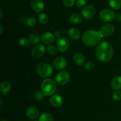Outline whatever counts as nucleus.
Instances as JSON below:
<instances>
[{"label":"nucleus","instance_id":"obj_21","mask_svg":"<svg viewBox=\"0 0 121 121\" xmlns=\"http://www.w3.org/2000/svg\"><path fill=\"white\" fill-rule=\"evenodd\" d=\"M70 20L73 24H79L82 22V17L80 14L78 13H74L70 16Z\"/></svg>","mask_w":121,"mask_h":121},{"label":"nucleus","instance_id":"obj_14","mask_svg":"<svg viewBox=\"0 0 121 121\" xmlns=\"http://www.w3.org/2000/svg\"><path fill=\"white\" fill-rule=\"evenodd\" d=\"M50 103L51 105L54 107H60L63 104V99L60 95H53L50 99Z\"/></svg>","mask_w":121,"mask_h":121},{"label":"nucleus","instance_id":"obj_25","mask_svg":"<svg viewBox=\"0 0 121 121\" xmlns=\"http://www.w3.org/2000/svg\"><path fill=\"white\" fill-rule=\"evenodd\" d=\"M37 19L34 17H29L27 19L26 24L30 27H33L37 24Z\"/></svg>","mask_w":121,"mask_h":121},{"label":"nucleus","instance_id":"obj_3","mask_svg":"<svg viewBox=\"0 0 121 121\" xmlns=\"http://www.w3.org/2000/svg\"><path fill=\"white\" fill-rule=\"evenodd\" d=\"M57 89L55 82L51 79H44L41 83V92L44 96L53 95Z\"/></svg>","mask_w":121,"mask_h":121},{"label":"nucleus","instance_id":"obj_8","mask_svg":"<svg viewBox=\"0 0 121 121\" xmlns=\"http://www.w3.org/2000/svg\"><path fill=\"white\" fill-rule=\"evenodd\" d=\"M96 14V9L92 5H87L83 8L82 11V17L86 20L93 18Z\"/></svg>","mask_w":121,"mask_h":121},{"label":"nucleus","instance_id":"obj_22","mask_svg":"<svg viewBox=\"0 0 121 121\" xmlns=\"http://www.w3.org/2000/svg\"><path fill=\"white\" fill-rule=\"evenodd\" d=\"M109 4L112 9L117 10L121 7V0H109Z\"/></svg>","mask_w":121,"mask_h":121},{"label":"nucleus","instance_id":"obj_35","mask_svg":"<svg viewBox=\"0 0 121 121\" xmlns=\"http://www.w3.org/2000/svg\"><path fill=\"white\" fill-rule=\"evenodd\" d=\"M0 10H1V18L2 17V8H1Z\"/></svg>","mask_w":121,"mask_h":121},{"label":"nucleus","instance_id":"obj_9","mask_svg":"<svg viewBox=\"0 0 121 121\" xmlns=\"http://www.w3.org/2000/svg\"><path fill=\"white\" fill-rule=\"evenodd\" d=\"M115 31V27L111 24H106L102 26L99 30V33L102 37L112 35Z\"/></svg>","mask_w":121,"mask_h":121},{"label":"nucleus","instance_id":"obj_19","mask_svg":"<svg viewBox=\"0 0 121 121\" xmlns=\"http://www.w3.org/2000/svg\"><path fill=\"white\" fill-rule=\"evenodd\" d=\"M73 60H74V63L77 64L78 65H83L85 61V56L80 53H78L76 54H74V57H73Z\"/></svg>","mask_w":121,"mask_h":121},{"label":"nucleus","instance_id":"obj_36","mask_svg":"<svg viewBox=\"0 0 121 121\" xmlns=\"http://www.w3.org/2000/svg\"><path fill=\"white\" fill-rule=\"evenodd\" d=\"M0 100H1V105H2V98H0Z\"/></svg>","mask_w":121,"mask_h":121},{"label":"nucleus","instance_id":"obj_32","mask_svg":"<svg viewBox=\"0 0 121 121\" xmlns=\"http://www.w3.org/2000/svg\"><path fill=\"white\" fill-rule=\"evenodd\" d=\"M86 0H76V2L77 7H79V8L84 7L86 5Z\"/></svg>","mask_w":121,"mask_h":121},{"label":"nucleus","instance_id":"obj_29","mask_svg":"<svg viewBox=\"0 0 121 121\" xmlns=\"http://www.w3.org/2000/svg\"><path fill=\"white\" fill-rule=\"evenodd\" d=\"M112 98L115 100H120L121 99V92L119 91H115L113 93Z\"/></svg>","mask_w":121,"mask_h":121},{"label":"nucleus","instance_id":"obj_2","mask_svg":"<svg viewBox=\"0 0 121 121\" xmlns=\"http://www.w3.org/2000/svg\"><path fill=\"white\" fill-rule=\"evenodd\" d=\"M102 36L99 31L93 30H87L83 34L82 40L83 43L87 46H95L99 43Z\"/></svg>","mask_w":121,"mask_h":121},{"label":"nucleus","instance_id":"obj_6","mask_svg":"<svg viewBox=\"0 0 121 121\" xmlns=\"http://www.w3.org/2000/svg\"><path fill=\"white\" fill-rule=\"evenodd\" d=\"M70 75L69 73L66 71H62L58 73L56 76V82L60 85H66L69 81Z\"/></svg>","mask_w":121,"mask_h":121},{"label":"nucleus","instance_id":"obj_20","mask_svg":"<svg viewBox=\"0 0 121 121\" xmlns=\"http://www.w3.org/2000/svg\"><path fill=\"white\" fill-rule=\"evenodd\" d=\"M30 43L32 44H39L40 41V37L38 34L35 33H32L30 34L29 37H28Z\"/></svg>","mask_w":121,"mask_h":121},{"label":"nucleus","instance_id":"obj_30","mask_svg":"<svg viewBox=\"0 0 121 121\" xmlns=\"http://www.w3.org/2000/svg\"><path fill=\"white\" fill-rule=\"evenodd\" d=\"M63 4L66 7H72L75 3V0H63Z\"/></svg>","mask_w":121,"mask_h":121},{"label":"nucleus","instance_id":"obj_16","mask_svg":"<svg viewBox=\"0 0 121 121\" xmlns=\"http://www.w3.org/2000/svg\"><path fill=\"white\" fill-rule=\"evenodd\" d=\"M27 117L32 119H35L39 117V111L34 106H30L28 108L26 111Z\"/></svg>","mask_w":121,"mask_h":121},{"label":"nucleus","instance_id":"obj_33","mask_svg":"<svg viewBox=\"0 0 121 121\" xmlns=\"http://www.w3.org/2000/svg\"><path fill=\"white\" fill-rule=\"evenodd\" d=\"M54 34H55V36L57 37V38H59V37H61V36H60V34H61V33H60V31H58V30L55 31V32H54Z\"/></svg>","mask_w":121,"mask_h":121},{"label":"nucleus","instance_id":"obj_13","mask_svg":"<svg viewBox=\"0 0 121 121\" xmlns=\"http://www.w3.org/2000/svg\"><path fill=\"white\" fill-rule=\"evenodd\" d=\"M41 40L44 44L50 45L54 40V35L50 32H45L41 35Z\"/></svg>","mask_w":121,"mask_h":121},{"label":"nucleus","instance_id":"obj_11","mask_svg":"<svg viewBox=\"0 0 121 121\" xmlns=\"http://www.w3.org/2000/svg\"><path fill=\"white\" fill-rule=\"evenodd\" d=\"M67 61L66 58L63 57H58L53 61V67L57 70H62L67 66Z\"/></svg>","mask_w":121,"mask_h":121},{"label":"nucleus","instance_id":"obj_27","mask_svg":"<svg viewBox=\"0 0 121 121\" xmlns=\"http://www.w3.org/2000/svg\"><path fill=\"white\" fill-rule=\"evenodd\" d=\"M29 43V40L28 39H27V38L25 37L20 38L18 40L19 44L21 46H22V47H26L28 44Z\"/></svg>","mask_w":121,"mask_h":121},{"label":"nucleus","instance_id":"obj_23","mask_svg":"<svg viewBox=\"0 0 121 121\" xmlns=\"http://www.w3.org/2000/svg\"><path fill=\"white\" fill-rule=\"evenodd\" d=\"M39 121H54L53 116L48 113H44L41 115Z\"/></svg>","mask_w":121,"mask_h":121},{"label":"nucleus","instance_id":"obj_28","mask_svg":"<svg viewBox=\"0 0 121 121\" xmlns=\"http://www.w3.org/2000/svg\"><path fill=\"white\" fill-rule=\"evenodd\" d=\"M95 66V64L92 61H87V62H86L85 63V68L87 70L91 71L94 69Z\"/></svg>","mask_w":121,"mask_h":121},{"label":"nucleus","instance_id":"obj_7","mask_svg":"<svg viewBox=\"0 0 121 121\" xmlns=\"http://www.w3.org/2000/svg\"><path fill=\"white\" fill-rule=\"evenodd\" d=\"M46 53V47L41 44H39L34 46L31 50V55L35 59L41 57Z\"/></svg>","mask_w":121,"mask_h":121},{"label":"nucleus","instance_id":"obj_31","mask_svg":"<svg viewBox=\"0 0 121 121\" xmlns=\"http://www.w3.org/2000/svg\"><path fill=\"white\" fill-rule=\"evenodd\" d=\"M44 95L41 92H37L36 93L34 94V99L38 101H41L44 98Z\"/></svg>","mask_w":121,"mask_h":121},{"label":"nucleus","instance_id":"obj_37","mask_svg":"<svg viewBox=\"0 0 121 121\" xmlns=\"http://www.w3.org/2000/svg\"><path fill=\"white\" fill-rule=\"evenodd\" d=\"M33 121H39V120L38 121V120H35V119H34V120H33Z\"/></svg>","mask_w":121,"mask_h":121},{"label":"nucleus","instance_id":"obj_17","mask_svg":"<svg viewBox=\"0 0 121 121\" xmlns=\"http://www.w3.org/2000/svg\"><path fill=\"white\" fill-rule=\"evenodd\" d=\"M111 87L115 91L121 89V76H115L112 79L111 83Z\"/></svg>","mask_w":121,"mask_h":121},{"label":"nucleus","instance_id":"obj_4","mask_svg":"<svg viewBox=\"0 0 121 121\" xmlns=\"http://www.w3.org/2000/svg\"><path fill=\"white\" fill-rule=\"evenodd\" d=\"M35 70L37 74L42 78H47L50 76L54 72V69L52 65L44 63H40L38 64Z\"/></svg>","mask_w":121,"mask_h":121},{"label":"nucleus","instance_id":"obj_26","mask_svg":"<svg viewBox=\"0 0 121 121\" xmlns=\"http://www.w3.org/2000/svg\"><path fill=\"white\" fill-rule=\"evenodd\" d=\"M57 49L54 45H49L47 47V51L51 55H56L57 53Z\"/></svg>","mask_w":121,"mask_h":121},{"label":"nucleus","instance_id":"obj_1","mask_svg":"<svg viewBox=\"0 0 121 121\" xmlns=\"http://www.w3.org/2000/svg\"><path fill=\"white\" fill-rule=\"evenodd\" d=\"M114 50L112 45L108 41L100 43L96 50V56L99 61L102 62H108L112 59Z\"/></svg>","mask_w":121,"mask_h":121},{"label":"nucleus","instance_id":"obj_10","mask_svg":"<svg viewBox=\"0 0 121 121\" xmlns=\"http://www.w3.org/2000/svg\"><path fill=\"white\" fill-rule=\"evenodd\" d=\"M69 43L68 40L65 37H60L57 39V47L61 52H65L68 50Z\"/></svg>","mask_w":121,"mask_h":121},{"label":"nucleus","instance_id":"obj_15","mask_svg":"<svg viewBox=\"0 0 121 121\" xmlns=\"http://www.w3.org/2000/svg\"><path fill=\"white\" fill-rule=\"evenodd\" d=\"M11 89V85L8 82H3L0 84V94L1 96H5Z\"/></svg>","mask_w":121,"mask_h":121},{"label":"nucleus","instance_id":"obj_5","mask_svg":"<svg viewBox=\"0 0 121 121\" xmlns=\"http://www.w3.org/2000/svg\"><path fill=\"white\" fill-rule=\"evenodd\" d=\"M115 13L109 9H104L100 11L99 17L104 22H111L115 18Z\"/></svg>","mask_w":121,"mask_h":121},{"label":"nucleus","instance_id":"obj_34","mask_svg":"<svg viewBox=\"0 0 121 121\" xmlns=\"http://www.w3.org/2000/svg\"><path fill=\"white\" fill-rule=\"evenodd\" d=\"M0 28H1V33H0V34H2V33H3V27H2V25L0 24Z\"/></svg>","mask_w":121,"mask_h":121},{"label":"nucleus","instance_id":"obj_12","mask_svg":"<svg viewBox=\"0 0 121 121\" xmlns=\"http://www.w3.org/2000/svg\"><path fill=\"white\" fill-rule=\"evenodd\" d=\"M31 7L37 13H40L44 9V4L42 0H31Z\"/></svg>","mask_w":121,"mask_h":121},{"label":"nucleus","instance_id":"obj_24","mask_svg":"<svg viewBox=\"0 0 121 121\" xmlns=\"http://www.w3.org/2000/svg\"><path fill=\"white\" fill-rule=\"evenodd\" d=\"M38 20L41 24H46L48 21V17L45 13H41L38 17Z\"/></svg>","mask_w":121,"mask_h":121},{"label":"nucleus","instance_id":"obj_18","mask_svg":"<svg viewBox=\"0 0 121 121\" xmlns=\"http://www.w3.org/2000/svg\"><path fill=\"white\" fill-rule=\"evenodd\" d=\"M68 34L70 38L73 40H78L80 37V33L78 29L75 28H71L69 30Z\"/></svg>","mask_w":121,"mask_h":121},{"label":"nucleus","instance_id":"obj_38","mask_svg":"<svg viewBox=\"0 0 121 121\" xmlns=\"http://www.w3.org/2000/svg\"><path fill=\"white\" fill-rule=\"evenodd\" d=\"M1 121H6V120H5V119H3V120H2Z\"/></svg>","mask_w":121,"mask_h":121}]
</instances>
